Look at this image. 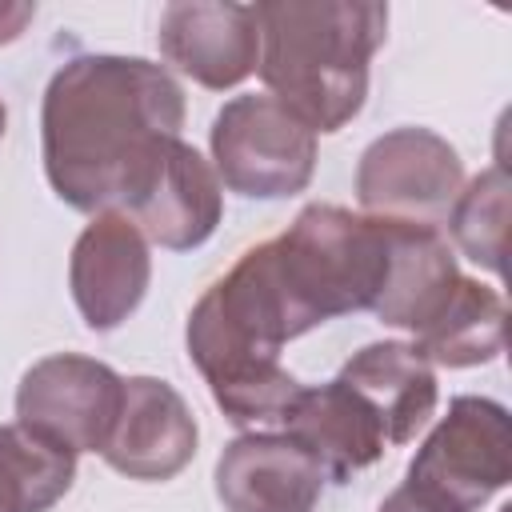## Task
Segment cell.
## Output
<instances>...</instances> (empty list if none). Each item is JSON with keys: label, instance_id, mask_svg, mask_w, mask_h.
<instances>
[{"label": "cell", "instance_id": "20", "mask_svg": "<svg viewBox=\"0 0 512 512\" xmlns=\"http://www.w3.org/2000/svg\"><path fill=\"white\" fill-rule=\"evenodd\" d=\"M32 16H36V4H28V0H20V4H0V44L16 40V36L28 28Z\"/></svg>", "mask_w": 512, "mask_h": 512}, {"label": "cell", "instance_id": "5", "mask_svg": "<svg viewBox=\"0 0 512 512\" xmlns=\"http://www.w3.org/2000/svg\"><path fill=\"white\" fill-rule=\"evenodd\" d=\"M512 480L508 408L488 396H456L408 464V488L476 512Z\"/></svg>", "mask_w": 512, "mask_h": 512}, {"label": "cell", "instance_id": "15", "mask_svg": "<svg viewBox=\"0 0 512 512\" xmlns=\"http://www.w3.org/2000/svg\"><path fill=\"white\" fill-rule=\"evenodd\" d=\"M348 384L380 420L388 444H408L436 412V372L404 340H380L360 348L336 376Z\"/></svg>", "mask_w": 512, "mask_h": 512}, {"label": "cell", "instance_id": "19", "mask_svg": "<svg viewBox=\"0 0 512 512\" xmlns=\"http://www.w3.org/2000/svg\"><path fill=\"white\" fill-rule=\"evenodd\" d=\"M376 512H456V508L436 504L432 496H424V492H416V488L400 484L396 492H388V496H384V504H380Z\"/></svg>", "mask_w": 512, "mask_h": 512}, {"label": "cell", "instance_id": "2", "mask_svg": "<svg viewBox=\"0 0 512 512\" xmlns=\"http://www.w3.org/2000/svg\"><path fill=\"white\" fill-rule=\"evenodd\" d=\"M256 72L312 132H340L368 96V60L388 36V4L264 0Z\"/></svg>", "mask_w": 512, "mask_h": 512}, {"label": "cell", "instance_id": "1", "mask_svg": "<svg viewBox=\"0 0 512 512\" xmlns=\"http://www.w3.org/2000/svg\"><path fill=\"white\" fill-rule=\"evenodd\" d=\"M184 128V88L140 56H72L44 88L52 192L76 212H128Z\"/></svg>", "mask_w": 512, "mask_h": 512}, {"label": "cell", "instance_id": "11", "mask_svg": "<svg viewBox=\"0 0 512 512\" xmlns=\"http://www.w3.org/2000/svg\"><path fill=\"white\" fill-rule=\"evenodd\" d=\"M324 472L288 432H244L216 460L224 512H312Z\"/></svg>", "mask_w": 512, "mask_h": 512}, {"label": "cell", "instance_id": "18", "mask_svg": "<svg viewBox=\"0 0 512 512\" xmlns=\"http://www.w3.org/2000/svg\"><path fill=\"white\" fill-rule=\"evenodd\" d=\"M508 172L504 164L480 172L476 180H468V188H460L452 212H448V232L456 240V248L488 268V272H504V236H508Z\"/></svg>", "mask_w": 512, "mask_h": 512}, {"label": "cell", "instance_id": "21", "mask_svg": "<svg viewBox=\"0 0 512 512\" xmlns=\"http://www.w3.org/2000/svg\"><path fill=\"white\" fill-rule=\"evenodd\" d=\"M4 128H8V112H4V100H0V140H4Z\"/></svg>", "mask_w": 512, "mask_h": 512}, {"label": "cell", "instance_id": "12", "mask_svg": "<svg viewBox=\"0 0 512 512\" xmlns=\"http://www.w3.org/2000/svg\"><path fill=\"white\" fill-rule=\"evenodd\" d=\"M280 424L332 484H348L356 472L372 468L388 448L376 412L340 380L300 388L296 404Z\"/></svg>", "mask_w": 512, "mask_h": 512}, {"label": "cell", "instance_id": "3", "mask_svg": "<svg viewBox=\"0 0 512 512\" xmlns=\"http://www.w3.org/2000/svg\"><path fill=\"white\" fill-rule=\"evenodd\" d=\"M184 340L216 408L240 428L284 420L304 388L280 364L288 332L244 256L196 300Z\"/></svg>", "mask_w": 512, "mask_h": 512}, {"label": "cell", "instance_id": "10", "mask_svg": "<svg viewBox=\"0 0 512 512\" xmlns=\"http://www.w3.org/2000/svg\"><path fill=\"white\" fill-rule=\"evenodd\" d=\"M152 280V256L140 228L120 212H100L76 236L68 260L72 300L92 332L120 328L144 300Z\"/></svg>", "mask_w": 512, "mask_h": 512}, {"label": "cell", "instance_id": "13", "mask_svg": "<svg viewBox=\"0 0 512 512\" xmlns=\"http://www.w3.org/2000/svg\"><path fill=\"white\" fill-rule=\"evenodd\" d=\"M380 224H384L388 264H384V284L368 312L416 336L460 284V268L440 228L404 224V220H380Z\"/></svg>", "mask_w": 512, "mask_h": 512}, {"label": "cell", "instance_id": "16", "mask_svg": "<svg viewBox=\"0 0 512 512\" xmlns=\"http://www.w3.org/2000/svg\"><path fill=\"white\" fill-rule=\"evenodd\" d=\"M504 296L480 280L460 276L444 308L416 332V352L436 368H476L504 352Z\"/></svg>", "mask_w": 512, "mask_h": 512}, {"label": "cell", "instance_id": "17", "mask_svg": "<svg viewBox=\"0 0 512 512\" xmlns=\"http://www.w3.org/2000/svg\"><path fill=\"white\" fill-rule=\"evenodd\" d=\"M76 480V452L32 432L0 424V512H48Z\"/></svg>", "mask_w": 512, "mask_h": 512}, {"label": "cell", "instance_id": "6", "mask_svg": "<svg viewBox=\"0 0 512 512\" xmlns=\"http://www.w3.org/2000/svg\"><path fill=\"white\" fill-rule=\"evenodd\" d=\"M464 188V164L456 148L432 128H392L376 136L356 164V200L364 216L440 224Z\"/></svg>", "mask_w": 512, "mask_h": 512}, {"label": "cell", "instance_id": "8", "mask_svg": "<svg viewBox=\"0 0 512 512\" xmlns=\"http://www.w3.org/2000/svg\"><path fill=\"white\" fill-rule=\"evenodd\" d=\"M160 56L196 80L200 88L224 92L256 72L260 28L252 4L228 0H180L160 12Z\"/></svg>", "mask_w": 512, "mask_h": 512}, {"label": "cell", "instance_id": "4", "mask_svg": "<svg viewBox=\"0 0 512 512\" xmlns=\"http://www.w3.org/2000/svg\"><path fill=\"white\" fill-rule=\"evenodd\" d=\"M208 144L216 180L252 200L296 196L316 172V132L268 92L228 100L212 120Z\"/></svg>", "mask_w": 512, "mask_h": 512}, {"label": "cell", "instance_id": "14", "mask_svg": "<svg viewBox=\"0 0 512 512\" xmlns=\"http://www.w3.org/2000/svg\"><path fill=\"white\" fill-rule=\"evenodd\" d=\"M220 212H224V196H220L216 168L196 148L176 140L160 172L144 188V196L120 216H128L144 240L168 252H188L216 232Z\"/></svg>", "mask_w": 512, "mask_h": 512}, {"label": "cell", "instance_id": "7", "mask_svg": "<svg viewBox=\"0 0 512 512\" xmlns=\"http://www.w3.org/2000/svg\"><path fill=\"white\" fill-rule=\"evenodd\" d=\"M124 400V376L76 352L36 360L16 388V420L80 452H100Z\"/></svg>", "mask_w": 512, "mask_h": 512}, {"label": "cell", "instance_id": "9", "mask_svg": "<svg viewBox=\"0 0 512 512\" xmlns=\"http://www.w3.org/2000/svg\"><path fill=\"white\" fill-rule=\"evenodd\" d=\"M196 416L184 396L156 376H128L120 416L100 448L104 464L128 480H172L196 456Z\"/></svg>", "mask_w": 512, "mask_h": 512}]
</instances>
